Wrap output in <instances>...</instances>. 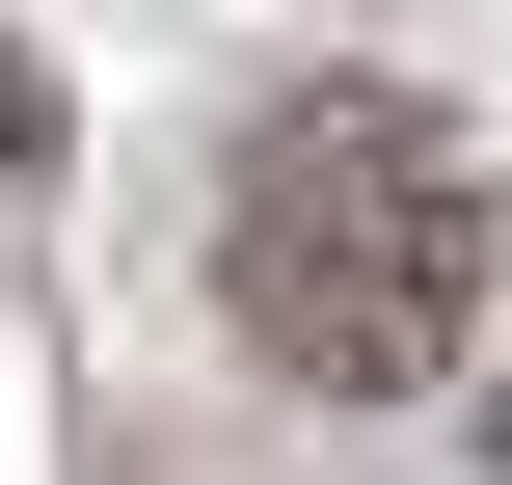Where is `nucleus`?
<instances>
[{"label":"nucleus","mask_w":512,"mask_h":485,"mask_svg":"<svg viewBox=\"0 0 512 485\" xmlns=\"http://www.w3.org/2000/svg\"><path fill=\"white\" fill-rule=\"evenodd\" d=\"M486 243H512L486 216V135L405 108V81H297V108H243V162H216V324H243L270 378H324V405L459 378Z\"/></svg>","instance_id":"nucleus-1"},{"label":"nucleus","mask_w":512,"mask_h":485,"mask_svg":"<svg viewBox=\"0 0 512 485\" xmlns=\"http://www.w3.org/2000/svg\"><path fill=\"white\" fill-rule=\"evenodd\" d=\"M486 432H512V405H486Z\"/></svg>","instance_id":"nucleus-2"}]
</instances>
